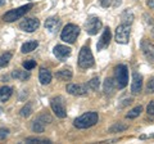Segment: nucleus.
Listing matches in <instances>:
<instances>
[{
    "mask_svg": "<svg viewBox=\"0 0 154 144\" xmlns=\"http://www.w3.org/2000/svg\"><path fill=\"white\" fill-rule=\"evenodd\" d=\"M99 121V114L96 112H86L75 120L73 125L77 129H88L96 125Z\"/></svg>",
    "mask_w": 154,
    "mask_h": 144,
    "instance_id": "obj_1",
    "label": "nucleus"
},
{
    "mask_svg": "<svg viewBox=\"0 0 154 144\" xmlns=\"http://www.w3.org/2000/svg\"><path fill=\"white\" fill-rule=\"evenodd\" d=\"M33 8V4H26V5H22L19 8L12 9V11H8L3 16V21L5 22H14L22 18L23 16H26V13H28Z\"/></svg>",
    "mask_w": 154,
    "mask_h": 144,
    "instance_id": "obj_2",
    "label": "nucleus"
},
{
    "mask_svg": "<svg viewBox=\"0 0 154 144\" xmlns=\"http://www.w3.org/2000/svg\"><path fill=\"white\" fill-rule=\"evenodd\" d=\"M114 84L116 88L123 89L128 84V71L125 64H118L114 70Z\"/></svg>",
    "mask_w": 154,
    "mask_h": 144,
    "instance_id": "obj_3",
    "label": "nucleus"
},
{
    "mask_svg": "<svg viewBox=\"0 0 154 144\" xmlns=\"http://www.w3.org/2000/svg\"><path fill=\"white\" fill-rule=\"evenodd\" d=\"M94 64H95V61H94V57H93V53H91L90 48L82 46L79 54V66L84 70H88V68H91Z\"/></svg>",
    "mask_w": 154,
    "mask_h": 144,
    "instance_id": "obj_4",
    "label": "nucleus"
},
{
    "mask_svg": "<svg viewBox=\"0 0 154 144\" xmlns=\"http://www.w3.org/2000/svg\"><path fill=\"white\" fill-rule=\"evenodd\" d=\"M80 35V27L73 25V23H69L67 25L60 33V39L64 42H68V44H73L77 40V37Z\"/></svg>",
    "mask_w": 154,
    "mask_h": 144,
    "instance_id": "obj_5",
    "label": "nucleus"
},
{
    "mask_svg": "<svg viewBox=\"0 0 154 144\" xmlns=\"http://www.w3.org/2000/svg\"><path fill=\"white\" fill-rule=\"evenodd\" d=\"M130 25H126V23H122V25L117 26L116 28V41L118 44H127L130 41Z\"/></svg>",
    "mask_w": 154,
    "mask_h": 144,
    "instance_id": "obj_6",
    "label": "nucleus"
},
{
    "mask_svg": "<svg viewBox=\"0 0 154 144\" xmlns=\"http://www.w3.org/2000/svg\"><path fill=\"white\" fill-rule=\"evenodd\" d=\"M50 105H51V109H53V112L55 113L57 117L64 118L67 116L64 100H63V98H62V97H54L50 100Z\"/></svg>",
    "mask_w": 154,
    "mask_h": 144,
    "instance_id": "obj_7",
    "label": "nucleus"
},
{
    "mask_svg": "<svg viewBox=\"0 0 154 144\" xmlns=\"http://www.w3.org/2000/svg\"><path fill=\"white\" fill-rule=\"evenodd\" d=\"M102 26H103V23H102V21H100V18L90 17L85 23V30H86V32H88L89 35L93 36V35H96V33L100 31Z\"/></svg>",
    "mask_w": 154,
    "mask_h": 144,
    "instance_id": "obj_8",
    "label": "nucleus"
},
{
    "mask_svg": "<svg viewBox=\"0 0 154 144\" xmlns=\"http://www.w3.org/2000/svg\"><path fill=\"white\" fill-rule=\"evenodd\" d=\"M53 121V118L49 116V114H41V116H38L35 121H33L32 124V130L35 131V133H42L45 130V126L48 124H50Z\"/></svg>",
    "mask_w": 154,
    "mask_h": 144,
    "instance_id": "obj_9",
    "label": "nucleus"
},
{
    "mask_svg": "<svg viewBox=\"0 0 154 144\" xmlns=\"http://www.w3.org/2000/svg\"><path fill=\"white\" fill-rule=\"evenodd\" d=\"M40 27V21L37 18H26L19 23V28L26 32H33Z\"/></svg>",
    "mask_w": 154,
    "mask_h": 144,
    "instance_id": "obj_10",
    "label": "nucleus"
},
{
    "mask_svg": "<svg viewBox=\"0 0 154 144\" xmlns=\"http://www.w3.org/2000/svg\"><path fill=\"white\" fill-rule=\"evenodd\" d=\"M67 92H68L71 95H76V97L86 95L88 94V85H85V84H68L67 85Z\"/></svg>",
    "mask_w": 154,
    "mask_h": 144,
    "instance_id": "obj_11",
    "label": "nucleus"
},
{
    "mask_svg": "<svg viewBox=\"0 0 154 144\" xmlns=\"http://www.w3.org/2000/svg\"><path fill=\"white\" fill-rule=\"evenodd\" d=\"M110 39H112V33H110V30L109 27L104 28V31L102 33V36H100V39L98 41V44H96V49H98V52L105 49V48H108L109 42H110Z\"/></svg>",
    "mask_w": 154,
    "mask_h": 144,
    "instance_id": "obj_12",
    "label": "nucleus"
},
{
    "mask_svg": "<svg viewBox=\"0 0 154 144\" xmlns=\"http://www.w3.org/2000/svg\"><path fill=\"white\" fill-rule=\"evenodd\" d=\"M141 50L145 55V58L149 62H153L154 63V45L152 42H149L148 40H143L141 41Z\"/></svg>",
    "mask_w": 154,
    "mask_h": 144,
    "instance_id": "obj_13",
    "label": "nucleus"
},
{
    "mask_svg": "<svg viewBox=\"0 0 154 144\" xmlns=\"http://www.w3.org/2000/svg\"><path fill=\"white\" fill-rule=\"evenodd\" d=\"M53 53H54V55L58 59L64 61L71 55V48L66 46V45H57L54 48V50H53Z\"/></svg>",
    "mask_w": 154,
    "mask_h": 144,
    "instance_id": "obj_14",
    "label": "nucleus"
},
{
    "mask_svg": "<svg viewBox=\"0 0 154 144\" xmlns=\"http://www.w3.org/2000/svg\"><path fill=\"white\" fill-rule=\"evenodd\" d=\"M143 89V76L137 72H134L132 74V84H131V92L134 94L140 93Z\"/></svg>",
    "mask_w": 154,
    "mask_h": 144,
    "instance_id": "obj_15",
    "label": "nucleus"
},
{
    "mask_svg": "<svg viewBox=\"0 0 154 144\" xmlns=\"http://www.w3.org/2000/svg\"><path fill=\"white\" fill-rule=\"evenodd\" d=\"M51 72L48 70V68H44V67H41L40 71H38V80H40V83L42 85H48L50 84L51 81Z\"/></svg>",
    "mask_w": 154,
    "mask_h": 144,
    "instance_id": "obj_16",
    "label": "nucleus"
},
{
    "mask_svg": "<svg viewBox=\"0 0 154 144\" xmlns=\"http://www.w3.org/2000/svg\"><path fill=\"white\" fill-rule=\"evenodd\" d=\"M13 89L11 86H2L0 88V103H4L12 97Z\"/></svg>",
    "mask_w": 154,
    "mask_h": 144,
    "instance_id": "obj_17",
    "label": "nucleus"
},
{
    "mask_svg": "<svg viewBox=\"0 0 154 144\" xmlns=\"http://www.w3.org/2000/svg\"><path fill=\"white\" fill-rule=\"evenodd\" d=\"M58 26H59V18L58 17H50L45 21V28L50 32H54Z\"/></svg>",
    "mask_w": 154,
    "mask_h": 144,
    "instance_id": "obj_18",
    "label": "nucleus"
},
{
    "mask_svg": "<svg viewBox=\"0 0 154 144\" xmlns=\"http://www.w3.org/2000/svg\"><path fill=\"white\" fill-rule=\"evenodd\" d=\"M55 76H57V79H59L62 81H69L72 79V76H73V74H72L71 68H64V70H60L59 72H57Z\"/></svg>",
    "mask_w": 154,
    "mask_h": 144,
    "instance_id": "obj_19",
    "label": "nucleus"
},
{
    "mask_svg": "<svg viewBox=\"0 0 154 144\" xmlns=\"http://www.w3.org/2000/svg\"><path fill=\"white\" fill-rule=\"evenodd\" d=\"M12 77L13 79H17L19 81H26L28 77H30V71H21V70H16L12 72Z\"/></svg>",
    "mask_w": 154,
    "mask_h": 144,
    "instance_id": "obj_20",
    "label": "nucleus"
},
{
    "mask_svg": "<svg viewBox=\"0 0 154 144\" xmlns=\"http://www.w3.org/2000/svg\"><path fill=\"white\" fill-rule=\"evenodd\" d=\"M38 46V42L36 40H32V41H27L22 45L21 48V52L22 53H31L32 50H35L36 48Z\"/></svg>",
    "mask_w": 154,
    "mask_h": 144,
    "instance_id": "obj_21",
    "label": "nucleus"
},
{
    "mask_svg": "<svg viewBox=\"0 0 154 144\" xmlns=\"http://www.w3.org/2000/svg\"><path fill=\"white\" fill-rule=\"evenodd\" d=\"M114 88H116L114 80L113 79H105V81H104V93L108 94V95H112L113 92H114Z\"/></svg>",
    "mask_w": 154,
    "mask_h": 144,
    "instance_id": "obj_22",
    "label": "nucleus"
},
{
    "mask_svg": "<svg viewBox=\"0 0 154 144\" xmlns=\"http://www.w3.org/2000/svg\"><path fill=\"white\" fill-rule=\"evenodd\" d=\"M12 57H13V54L11 52H7V53H4V54L0 55V68L7 67L9 64V62L12 61Z\"/></svg>",
    "mask_w": 154,
    "mask_h": 144,
    "instance_id": "obj_23",
    "label": "nucleus"
},
{
    "mask_svg": "<svg viewBox=\"0 0 154 144\" xmlns=\"http://www.w3.org/2000/svg\"><path fill=\"white\" fill-rule=\"evenodd\" d=\"M121 20H122V23H126V25H131L132 21H134V14L130 12V11H125V12L121 14Z\"/></svg>",
    "mask_w": 154,
    "mask_h": 144,
    "instance_id": "obj_24",
    "label": "nucleus"
},
{
    "mask_svg": "<svg viewBox=\"0 0 154 144\" xmlns=\"http://www.w3.org/2000/svg\"><path fill=\"white\" fill-rule=\"evenodd\" d=\"M141 112H143V107L141 105H137V107H135L134 109H131V111L126 114V117L127 118H136V117L140 116Z\"/></svg>",
    "mask_w": 154,
    "mask_h": 144,
    "instance_id": "obj_25",
    "label": "nucleus"
},
{
    "mask_svg": "<svg viewBox=\"0 0 154 144\" xmlns=\"http://www.w3.org/2000/svg\"><path fill=\"white\" fill-rule=\"evenodd\" d=\"M126 129H127V125L116 124V125H113V126L109 129V131H110V133H119V131H123V130H126Z\"/></svg>",
    "mask_w": 154,
    "mask_h": 144,
    "instance_id": "obj_26",
    "label": "nucleus"
},
{
    "mask_svg": "<svg viewBox=\"0 0 154 144\" xmlns=\"http://www.w3.org/2000/svg\"><path fill=\"white\" fill-rule=\"evenodd\" d=\"M99 85H100V80L99 77H93L89 81V88L91 90H98L99 89Z\"/></svg>",
    "mask_w": 154,
    "mask_h": 144,
    "instance_id": "obj_27",
    "label": "nucleus"
},
{
    "mask_svg": "<svg viewBox=\"0 0 154 144\" xmlns=\"http://www.w3.org/2000/svg\"><path fill=\"white\" fill-rule=\"evenodd\" d=\"M26 143H51L50 140L48 139H41V138H35V136H30V138H26Z\"/></svg>",
    "mask_w": 154,
    "mask_h": 144,
    "instance_id": "obj_28",
    "label": "nucleus"
},
{
    "mask_svg": "<svg viewBox=\"0 0 154 144\" xmlns=\"http://www.w3.org/2000/svg\"><path fill=\"white\" fill-rule=\"evenodd\" d=\"M23 67H25V70L31 71L32 68H35V67H36V61H33V59H27V61L23 62Z\"/></svg>",
    "mask_w": 154,
    "mask_h": 144,
    "instance_id": "obj_29",
    "label": "nucleus"
},
{
    "mask_svg": "<svg viewBox=\"0 0 154 144\" xmlns=\"http://www.w3.org/2000/svg\"><path fill=\"white\" fill-rule=\"evenodd\" d=\"M31 112H32L31 104H27V105H25V107L21 109V116H22V117H28V116L31 114Z\"/></svg>",
    "mask_w": 154,
    "mask_h": 144,
    "instance_id": "obj_30",
    "label": "nucleus"
},
{
    "mask_svg": "<svg viewBox=\"0 0 154 144\" xmlns=\"http://www.w3.org/2000/svg\"><path fill=\"white\" fill-rule=\"evenodd\" d=\"M9 135V130L5 127H2L0 129V140H5V138Z\"/></svg>",
    "mask_w": 154,
    "mask_h": 144,
    "instance_id": "obj_31",
    "label": "nucleus"
},
{
    "mask_svg": "<svg viewBox=\"0 0 154 144\" xmlns=\"http://www.w3.org/2000/svg\"><path fill=\"white\" fill-rule=\"evenodd\" d=\"M146 92H148V93H150V94H153V93H154V77H153V79H150V81L148 83Z\"/></svg>",
    "mask_w": 154,
    "mask_h": 144,
    "instance_id": "obj_32",
    "label": "nucleus"
},
{
    "mask_svg": "<svg viewBox=\"0 0 154 144\" xmlns=\"http://www.w3.org/2000/svg\"><path fill=\"white\" fill-rule=\"evenodd\" d=\"M146 111H148V114H149V116L154 117V100H152V102L149 103L148 108H146Z\"/></svg>",
    "mask_w": 154,
    "mask_h": 144,
    "instance_id": "obj_33",
    "label": "nucleus"
},
{
    "mask_svg": "<svg viewBox=\"0 0 154 144\" xmlns=\"http://www.w3.org/2000/svg\"><path fill=\"white\" fill-rule=\"evenodd\" d=\"M100 4H102V7L108 8L113 4V0H100Z\"/></svg>",
    "mask_w": 154,
    "mask_h": 144,
    "instance_id": "obj_34",
    "label": "nucleus"
},
{
    "mask_svg": "<svg viewBox=\"0 0 154 144\" xmlns=\"http://www.w3.org/2000/svg\"><path fill=\"white\" fill-rule=\"evenodd\" d=\"M148 5L154 9V0H148Z\"/></svg>",
    "mask_w": 154,
    "mask_h": 144,
    "instance_id": "obj_35",
    "label": "nucleus"
},
{
    "mask_svg": "<svg viewBox=\"0 0 154 144\" xmlns=\"http://www.w3.org/2000/svg\"><path fill=\"white\" fill-rule=\"evenodd\" d=\"M5 3H7V0H0V7H3Z\"/></svg>",
    "mask_w": 154,
    "mask_h": 144,
    "instance_id": "obj_36",
    "label": "nucleus"
},
{
    "mask_svg": "<svg viewBox=\"0 0 154 144\" xmlns=\"http://www.w3.org/2000/svg\"><path fill=\"white\" fill-rule=\"evenodd\" d=\"M152 33H153V37H154V27H153V30H152Z\"/></svg>",
    "mask_w": 154,
    "mask_h": 144,
    "instance_id": "obj_37",
    "label": "nucleus"
}]
</instances>
